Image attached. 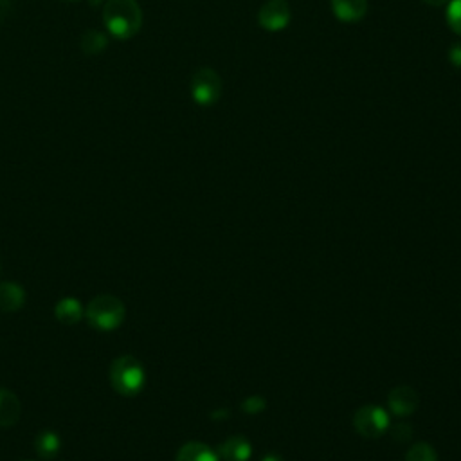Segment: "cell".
Instances as JSON below:
<instances>
[{"mask_svg": "<svg viewBox=\"0 0 461 461\" xmlns=\"http://www.w3.org/2000/svg\"><path fill=\"white\" fill-rule=\"evenodd\" d=\"M104 22L109 33L119 40H128L141 31L142 12L137 0H107Z\"/></svg>", "mask_w": 461, "mask_h": 461, "instance_id": "1", "label": "cell"}, {"mask_svg": "<svg viewBox=\"0 0 461 461\" xmlns=\"http://www.w3.org/2000/svg\"><path fill=\"white\" fill-rule=\"evenodd\" d=\"M85 316L92 328L99 332H112L123 325L127 311L119 297L111 294H101L87 304Z\"/></svg>", "mask_w": 461, "mask_h": 461, "instance_id": "2", "label": "cell"}, {"mask_svg": "<svg viewBox=\"0 0 461 461\" xmlns=\"http://www.w3.org/2000/svg\"><path fill=\"white\" fill-rule=\"evenodd\" d=\"M111 382L121 396H135L144 388L146 372L135 357L121 355L112 363Z\"/></svg>", "mask_w": 461, "mask_h": 461, "instance_id": "3", "label": "cell"}, {"mask_svg": "<svg viewBox=\"0 0 461 461\" xmlns=\"http://www.w3.org/2000/svg\"><path fill=\"white\" fill-rule=\"evenodd\" d=\"M222 96V78L217 71L204 67L191 78V97L200 107H213Z\"/></svg>", "mask_w": 461, "mask_h": 461, "instance_id": "4", "label": "cell"}, {"mask_svg": "<svg viewBox=\"0 0 461 461\" xmlns=\"http://www.w3.org/2000/svg\"><path fill=\"white\" fill-rule=\"evenodd\" d=\"M355 431L365 438H379L389 427V417L377 405H365L353 415Z\"/></svg>", "mask_w": 461, "mask_h": 461, "instance_id": "5", "label": "cell"}, {"mask_svg": "<svg viewBox=\"0 0 461 461\" xmlns=\"http://www.w3.org/2000/svg\"><path fill=\"white\" fill-rule=\"evenodd\" d=\"M292 12L287 0H267L258 13L260 26L269 33H280L288 27Z\"/></svg>", "mask_w": 461, "mask_h": 461, "instance_id": "6", "label": "cell"}, {"mask_svg": "<svg viewBox=\"0 0 461 461\" xmlns=\"http://www.w3.org/2000/svg\"><path fill=\"white\" fill-rule=\"evenodd\" d=\"M419 393L409 386H398L389 393V407L396 417H409L417 411Z\"/></svg>", "mask_w": 461, "mask_h": 461, "instance_id": "7", "label": "cell"}, {"mask_svg": "<svg viewBox=\"0 0 461 461\" xmlns=\"http://www.w3.org/2000/svg\"><path fill=\"white\" fill-rule=\"evenodd\" d=\"M332 12L341 22H358L368 13V0H332Z\"/></svg>", "mask_w": 461, "mask_h": 461, "instance_id": "8", "label": "cell"}, {"mask_svg": "<svg viewBox=\"0 0 461 461\" xmlns=\"http://www.w3.org/2000/svg\"><path fill=\"white\" fill-rule=\"evenodd\" d=\"M20 402L15 393L0 389V427H12L20 419Z\"/></svg>", "mask_w": 461, "mask_h": 461, "instance_id": "9", "label": "cell"}, {"mask_svg": "<svg viewBox=\"0 0 461 461\" xmlns=\"http://www.w3.org/2000/svg\"><path fill=\"white\" fill-rule=\"evenodd\" d=\"M26 292L20 285L6 281L0 283V311L3 312H17L24 306Z\"/></svg>", "mask_w": 461, "mask_h": 461, "instance_id": "10", "label": "cell"}, {"mask_svg": "<svg viewBox=\"0 0 461 461\" xmlns=\"http://www.w3.org/2000/svg\"><path fill=\"white\" fill-rule=\"evenodd\" d=\"M250 450V443L243 436H233L220 445L219 456L224 461H247Z\"/></svg>", "mask_w": 461, "mask_h": 461, "instance_id": "11", "label": "cell"}, {"mask_svg": "<svg viewBox=\"0 0 461 461\" xmlns=\"http://www.w3.org/2000/svg\"><path fill=\"white\" fill-rule=\"evenodd\" d=\"M57 319L64 325H78L85 314L81 303L76 297H64L55 309Z\"/></svg>", "mask_w": 461, "mask_h": 461, "instance_id": "12", "label": "cell"}, {"mask_svg": "<svg viewBox=\"0 0 461 461\" xmlns=\"http://www.w3.org/2000/svg\"><path fill=\"white\" fill-rule=\"evenodd\" d=\"M177 461H220V456L208 445L189 442L179 450Z\"/></svg>", "mask_w": 461, "mask_h": 461, "instance_id": "13", "label": "cell"}, {"mask_svg": "<svg viewBox=\"0 0 461 461\" xmlns=\"http://www.w3.org/2000/svg\"><path fill=\"white\" fill-rule=\"evenodd\" d=\"M109 45V38L105 33H101L97 29H90L87 33H83L81 36V49L83 53L94 57V55H99L101 50H105Z\"/></svg>", "mask_w": 461, "mask_h": 461, "instance_id": "14", "label": "cell"}, {"mask_svg": "<svg viewBox=\"0 0 461 461\" xmlns=\"http://www.w3.org/2000/svg\"><path fill=\"white\" fill-rule=\"evenodd\" d=\"M36 449L42 456L50 457L60 449V438L55 433H43L36 440Z\"/></svg>", "mask_w": 461, "mask_h": 461, "instance_id": "15", "label": "cell"}, {"mask_svg": "<svg viewBox=\"0 0 461 461\" xmlns=\"http://www.w3.org/2000/svg\"><path fill=\"white\" fill-rule=\"evenodd\" d=\"M405 461H436V452L429 443H417L407 452Z\"/></svg>", "mask_w": 461, "mask_h": 461, "instance_id": "16", "label": "cell"}, {"mask_svg": "<svg viewBox=\"0 0 461 461\" xmlns=\"http://www.w3.org/2000/svg\"><path fill=\"white\" fill-rule=\"evenodd\" d=\"M447 24L449 27L461 36V0H450L447 6Z\"/></svg>", "mask_w": 461, "mask_h": 461, "instance_id": "17", "label": "cell"}, {"mask_svg": "<svg viewBox=\"0 0 461 461\" xmlns=\"http://www.w3.org/2000/svg\"><path fill=\"white\" fill-rule=\"evenodd\" d=\"M264 407H265V402L260 396H249L243 402V411L245 413H260Z\"/></svg>", "mask_w": 461, "mask_h": 461, "instance_id": "18", "label": "cell"}, {"mask_svg": "<svg viewBox=\"0 0 461 461\" xmlns=\"http://www.w3.org/2000/svg\"><path fill=\"white\" fill-rule=\"evenodd\" d=\"M449 62L452 67H456L461 73V42H456L449 49Z\"/></svg>", "mask_w": 461, "mask_h": 461, "instance_id": "19", "label": "cell"}, {"mask_svg": "<svg viewBox=\"0 0 461 461\" xmlns=\"http://www.w3.org/2000/svg\"><path fill=\"white\" fill-rule=\"evenodd\" d=\"M12 10V0H0V20L6 19Z\"/></svg>", "mask_w": 461, "mask_h": 461, "instance_id": "20", "label": "cell"}, {"mask_svg": "<svg viewBox=\"0 0 461 461\" xmlns=\"http://www.w3.org/2000/svg\"><path fill=\"white\" fill-rule=\"evenodd\" d=\"M426 4H429V6H434V8H440V6H445V4H449L450 0H424Z\"/></svg>", "mask_w": 461, "mask_h": 461, "instance_id": "21", "label": "cell"}, {"mask_svg": "<svg viewBox=\"0 0 461 461\" xmlns=\"http://www.w3.org/2000/svg\"><path fill=\"white\" fill-rule=\"evenodd\" d=\"M262 461H281V457L276 456V454H269V456H265Z\"/></svg>", "mask_w": 461, "mask_h": 461, "instance_id": "22", "label": "cell"}, {"mask_svg": "<svg viewBox=\"0 0 461 461\" xmlns=\"http://www.w3.org/2000/svg\"><path fill=\"white\" fill-rule=\"evenodd\" d=\"M67 3H80V0H67Z\"/></svg>", "mask_w": 461, "mask_h": 461, "instance_id": "23", "label": "cell"}]
</instances>
